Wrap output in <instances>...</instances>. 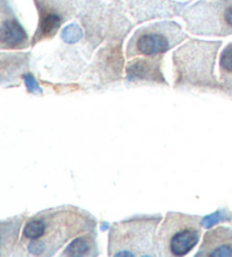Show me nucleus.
Segmentation results:
<instances>
[{
	"label": "nucleus",
	"instance_id": "nucleus-5",
	"mask_svg": "<svg viewBox=\"0 0 232 257\" xmlns=\"http://www.w3.org/2000/svg\"><path fill=\"white\" fill-rule=\"evenodd\" d=\"M187 30L190 33L208 37L232 34V0L196 3L184 12Z\"/></svg>",
	"mask_w": 232,
	"mask_h": 257
},
{
	"label": "nucleus",
	"instance_id": "nucleus-6",
	"mask_svg": "<svg viewBox=\"0 0 232 257\" xmlns=\"http://www.w3.org/2000/svg\"><path fill=\"white\" fill-rule=\"evenodd\" d=\"M187 35L175 22H159L138 29L126 48L127 58L158 56L186 40Z\"/></svg>",
	"mask_w": 232,
	"mask_h": 257
},
{
	"label": "nucleus",
	"instance_id": "nucleus-1",
	"mask_svg": "<svg viewBox=\"0 0 232 257\" xmlns=\"http://www.w3.org/2000/svg\"><path fill=\"white\" fill-rule=\"evenodd\" d=\"M95 228V220L74 206H61L32 216L24 225L19 255L51 256L69 239Z\"/></svg>",
	"mask_w": 232,
	"mask_h": 257
},
{
	"label": "nucleus",
	"instance_id": "nucleus-9",
	"mask_svg": "<svg viewBox=\"0 0 232 257\" xmlns=\"http://www.w3.org/2000/svg\"><path fill=\"white\" fill-rule=\"evenodd\" d=\"M127 76L129 81H137V79H150L155 81L158 77L163 81V77L160 73V59L154 63V60L138 59L133 61L127 67Z\"/></svg>",
	"mask_w": 232,
	"mask_h": 257
},
{
	"label": "nucleus",
	"instance_id": "nucleus-12",
	"mask_svg": "<svg viewBox=\"0 0 232 257\" xmlns=\"http://www.w3.org/2000/svg\"><path fill=\"white\" fill-rule=\"evenodd\" d=\"M79 35H81V31L78 30L77 26L70 25L64 31V33H62V38H64L66 41L73 42V41H76V40H78Z\"/></svg>",
	"mask_w": 232,
	"mask_h": 257
},
{
	"label": "nucleus",
	"instance_id": "nucleus-8",
	"mask_svg": "<svg viewBox=\"0 0 232 257\" xmlns=\"http://www.w3.org/2000/svg\"><path fill=\"white\" fill-rule=\"evenodd\" d=\"M232 256V229L217 227L205 233L196 257Z\"/></svg>",
	"mask_w": 232,
	"mask_h": 257
},
{
	"label": "nucleus",
	"instance_id": "nucleus-3",
	"mask_svg": "<svg viewBox=\"0 0 232 257\" xmlns=\"http://www.w3.org/2000/svg\"><path fill=\"white\" fill-rule=\"evenodd\" d=\"M221 42L193 41L185 44L175 52L177 84L181 86L190 84L193 86H203L204 84L213 87V67L216 51Z\"/></svg>",
	"mask_w": 232,
	"mask_h": 257
},
{
	"label": "nucleus",
	"instance_id": "nucleus-11",
	"mask_svg": "<svg viewBox=\"0 0 232 257\" xmlns=\"http://www.w3.org/2000/svg\"><path fill=\"white\" fill-rule=\"evenodd\" d=\"M220 79L222 87L232 96V42L227 44L220 57Z\"/></svg>",
	"mask_w": 232,
	"mask_h": 257
},
{
	"label": "nucleus",
	"instance_id": "nucleus-7",
	"mask_svg": "<svg viewBox=\"0 0 232 257\" xmlns=\"http://www.w3.org/2000/svg\"><path fill=\"white\" fill-rule=\"evenodd\" d=\"M0 43L3 49H22L28 47V34L16 20L6 0H2V25H0Z\"/></svg>",
	"mask_w": 232,
	"mask_h": 257
},
{
	"label": "nucleus",
	"instance_id": "nucleus-4",
	"mask_svg": "<svg viewBox=\"0 0 232 257\" xmlns=\"http://www.w3.org/2000/svg\"><path fill=\"white\" fill-rule=\"evenodd\" d=\"M203 218L169 212L157 233V254L179 257L188 254L199 242Z\"/></svg>",
	"mask_w": 232,
	"mask_h": 257
},
{
	"label": "nucleus",
	"instance_id": "nucleus-10",
	"mask_svg": "<svg viewBox=\"0 0 232 257\" xmlns=\"http://www.w3.org/2000/svg\"><path fill=\"white\" fill-rule=\"evenodd\" d=\"M62 256H95L97 255L95 233L88 231L81 237L74 239L68 247L62 251Z\"/></svg>",
	"mask_w": 232,
	"mask_h": 257
},
{
	"label": "nucleus",
	"instance_id": "nucleus-2",
	"mask_svg": "<svg viewBox=\"0 0 232 257\" xmlns=\"http://www.w3.org/2000/svg\"><path fill=\"white\" fill-rule=\"evenodd\" d=\"M161 216H135L114 223L109 232L108 255L155 256Z\"/></svg>",
	"mask_w": 232,
	"mask_h": 257
}]
</instances>
